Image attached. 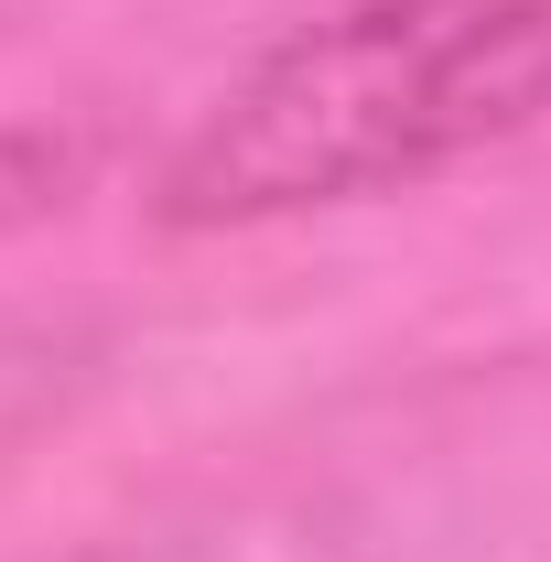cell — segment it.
<instances>
[{
	"label": "cell",
	"mask_w": 551,
	"mask_h": 562,
	"mask_svg": "<svg viewBox=\"0 0 551 562\" xmlns=\"http://www.w3.org/2000/svg\"><path fill=\"white\" fill-rule=\"evenodd\" d=\"M551 120V0H346L227 76L162 162V227L357 206Z\"/></svg>",
	"instance_id": "obj_1"
},
{
	"label": "cell",
	"mask_w": 551,
	"mask_h": 562,
	"mask_svg": "<svg viewBox=\"0 0 551 562\" xmlns=\"http://www.w3.org/2000/svg\"><path fill=\"white\" fill-rule=\"evenodd\" d=\"M66 184H76V151H66V140H44V131H11V140H0V227L66 206Z\"/></svg>",
	"instance_id": "obj_2"
}]
</instances>
